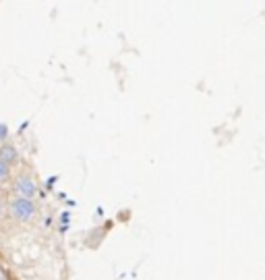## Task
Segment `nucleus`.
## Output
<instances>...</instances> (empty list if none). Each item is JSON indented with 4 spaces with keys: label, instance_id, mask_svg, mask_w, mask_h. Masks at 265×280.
Instances as JSON below:
<instances>
[{
    "label": "nucleus",
    "instance_id": "nucleus-1",
    "mask_svg": "<svg viewBox=\"0 0 265 280\" xmlns=\"http://www.w3.org/2000/svg\"><path fill=\"white\" fill-rule=\"evenodd\" d=\"M9 212L17 222H29L35 216V204L31 199H25V197H17L11 202Z\"/></svg>",
    "mask_w": 265,
    "mask_h": 280
},
{
    "label": "nucleus",
    "instance_id": "nucleus-2",
    "mask_svg": "<svg viewBox=\"0 0 265 280\" xmlns=\"http://www.w3.org/2000/svg\"><path fill=\"white\" fill-rule=\"evenodd\" d=\"M15 191L19 193L21 197H25V199H31V197L35 195L37 187H35V183H33V179H31V177H25V175H21V177H17V181H15Z\"/></svg>",
    "mask_w": 265,
    "mask_h": 280
},
{
    "label": "nucleus",
    "instance_id": "nucleus-3",
    "mask_svg": "<svg viewBox=\"0 0 265 280\" xmlns=\"http://www.w3.org/2000/svg\"><path fill=\"white\" fill-rule=\"evenodd\" d=\"M0 160H3L7 166L15 164L19 160V152H17V147L15 145H0Z\"/></svg>",
    "mask_w": 265,
    "mask_h": 280
},
{
    "label": "nucleus",
    "instance_id": "nucleus-4",
    "mask_svg": "<svg viewBox=\"0 0 265 280\" xmlns=\"http://www.w3.org/2000/svg\"><path fill=\"white\" fill-rule=\"evenodd\" d=\"M9 175H11V168H9L3 160H0V183H5V181L9 179Z\"/></svg>",
    "mask_w": 265,
    "mask_h": 280
},
{
    "label": "nucleus",
    "instance_id": "nucleus-5",
    "mask_svg": "<svg viewBox=\"0 0 265 280\" xmlns=\"http://www.w3.org/2000/svg\"><path fill=\"white\" fill-rule=\"evenodd\" d=\"M7 137V127L5 125H0V141H3Z\"/></svg>",
    "mask_w": 265,
    "mask_h": 280
},
{
    "label": "nucleus",
    "instance_id": "nucleus-6",
    "mask_svg": "<svg viewBox=\"0 0 265 280\" xmlns=\"http://www.w3.org/2000/svg\"><path fill=\"white\" fill-rule=\"evenodd\" d=\"M3 214H5V208H3V204H0V218H3Z\"/></svg>",
    "mask_w": 265,
    "mask_h": 280
}]
</instances>
